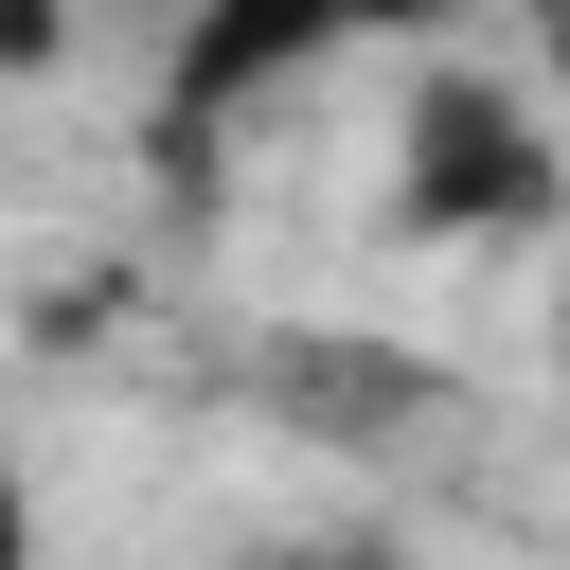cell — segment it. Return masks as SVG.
<instances>
[{
	"label": "cell",
	"instance_id": "7a4b0ae2",
	"mask_svg": "<svg viewBox=\"0 0 570 570\" xmlns=\"http://www.w3.org/2000/svg\"><path fill=\"white\" fill-rule=\"evenodd\" d=\"M374 18H410V0H178V36H160V125H178V142H214L232 107L303 89V71H321V53H356Z\"/></svg>",
	"mask_w": 570,
	"mask_h": 570
},
{
	"label": "cell",
	"instance_id": "5b68a950",
	"mask_svg": "<svg viewBox=\"0 0 570 570\" xmlns=\"http://www.w3.org/2000/svg\"><path fill=\"white\" fill-rule=\"evenodd\" d=\"M267 570H410V552H374V534H321V552H267Z\"/></svg>",
	"mask_w": 570,
	"mask_h": 570
},
{
	"label": "cell",
	"instance_id": "3957f363",
	"mask_svg": "<svg viewBox=\"0 0 570 570\" xmlns=\"http://www.w3.org/2000/svg\"><path fill=\"white\" fill-rule=\"evenodd\" d=\"M89 53V0H0V71L36 89V71H71Z\"/></svg>",
	"mask_w": 570,
	"mask_h": 570
},
{
	"label": "cell",
	"instance_id": "6da1fadb",
	"mask_svg": "<svg viewBox=\"0 0 570 570\" xmlns=\"http://www.w3.org/2000/svg\"><path fill=\"white\" fill-rule=\"evenodd\" d=\"M570 214V107H534L481 53H428L392 89V232L410 249H534Z\"/></svg>",
	"mask_w": 570,
	"mask_h": 570
},
{
	"label": "cell",
	"instance_id": "8992f818",
	"mask_svg": "<svg viewBox=\"0 0 570 570\" xmlns=\"http://www.w3.org/2000/svg\"><path fill=\"white\" fill-rule=\"evenodd\" d=\"M552 107H570V89H552ZM552 338H570V214H552Z\"/></svg>",
	"mask_w": 570,
	"mask_h": 570
},
{
	"label": "cell",
	"instance_id": "277c9868",
	"mask_svg": "<svg viewBox=\"0 0 570 570\" xmlns=\"http://www.w3.org/2000/svg\"><path fill=\"white\" fill-rule=\"evenodd\" d=\"M36 552H53V517H36V463L0 445V570H36Z\"/></svg>",
	"mask_w": 570,
	"mask_h": 570
}]
</instances>
